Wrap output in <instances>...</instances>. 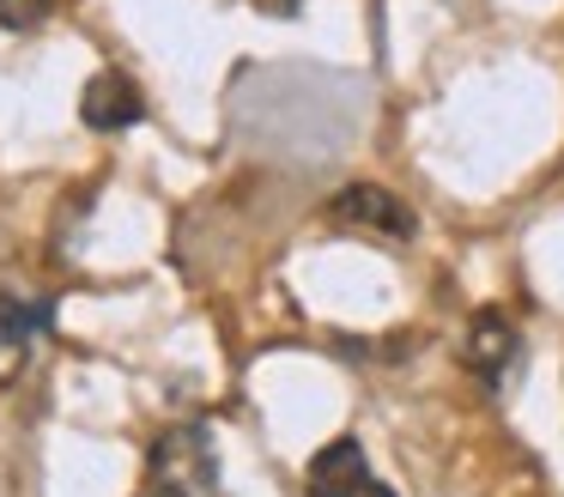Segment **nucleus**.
Instances as JSON below:
<instances>
[{"instance_id": "nucleus-1", "label": "nucleus", "mask_w": 564, "mask_h": 497, "mask_svg": "<svg viewBox=\"0 0 564 497\" xmlns=\"http://www.w3.org/2000/svg\"><path fill=\"white\" fill-rule=\"evenodd\" d=\"M152 497H219V449L207 424H171L147 455Z\"/></svg>"}, {"instance_id": "nucleus-2", "label": "nucleus", "mask_w": 564, "mask_h": 497, "mask_svg": "<svg viewBox=\"0 0 564 497\" xmlns=\"http://www.w3.org/2000/svg\"><path fill=\"white\" fill-rule=\"evenodd\" d=\"M328 225H340V230H382V237L406 242L419 230V218L406 213L389 188H377V182H346V188L328 201Z\"/></svg>"}, {"instance_id": "nucleus-3", "label": "nucleus", "mask_w": 564, "mask_h": 497, "mask_svg": "<svg viewBox=\"0 0 564 497\" xmlns=\"http://www.w3.org/2000/svg\"><path fill=\"white\" fill-rule=\"evenodd\" d=\"M50 303L43 298H13L0 291V382H19V370L31 364L37 339L50 334Z\"/></svg>"}, {"instance_id": "nucleus-4", "label": "nucleus", "mask_w": 564, "mask_h": 497, "mask_svg": "<svg viewBox=\"0 0 564 497\" xmlns=\"http://www.w3.org/2000/svg\"><path fill=\"white\" fill-rule=\"evenodd\" d=\"M140 116H147V97H140V85L116 67L91 73L86 91H79V121L98 128V133H122V128H134Z\"/></svg>"}, {"instance_id": "nucleus-5", "label": "nucleus", "mask_w": 564, "mask_h": 497, "mask_svg": "<svg viewBox=\"0 0 564 497\" xmlns=\"http://www.w3.org/2000/svg\"><path fill=\"white\" fill-rule=\"evenodd\" d=\"M462 358H467V370H474L486 388H498L503 376L516 370V358H522V339H516V327L503 322L498 310H479L474 322H467Z\"/></svg>"}, {"instance_id": "nucleus-6", "label": "nucleus", "mask_w": 564, "mask_h": 497, "mask_svg": "<svg viewBox=\"0 0 564 497\" xmlns=\"http://www.w3.org/2000/svg\"><path fill=\"white\" fill-rule=\"evenodd\" d=\"M365 485H370V461L358 449V436H334L328 449L310 455V473H304L310 497H358Z\"/></svg>"}, {"instance_id": "nucleus-7", "label": "nucleus", "mask_w": 564, "mask_h": 497, "mask_svg": "<svg viewBox=\"0 0 564 497\" xmlns=\"http://www.w3.org/2000/svg\"><path fill=\"white\" fill-rule=\"evenodd\" d=\"M55 12V0H0V31H37Z\"/></svg>"}, {"instance_id": "nucleus-8", "label": "nucleus", "mask_w": 564, "mask_h": 497, "mask_svg": "<svg viewBox=\"0 0 564 497\" xmlns=\"http://www.w3.org/2000/svg\"><path fill=\"white\" fill-rule=\"evenodd\" d=\"M358 497H394V491H389V485H377V479H370V485H365V491H358Z\"/></svg>"}]
</instances>
